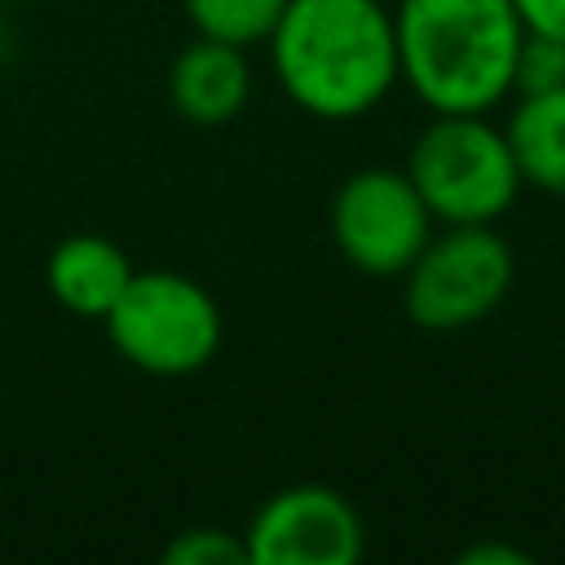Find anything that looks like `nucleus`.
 I'll use <instances>...</instances> for the list:
<instances>
[{"label":"nucleus","instance_id":"nucleus-10","mask_svg":"<svg viewBox=\"0 0 565 565\" xmlns=\"http://www.w3.org/2000/svg\"><path fill=\"white\" fill-rule=\"evenodd\" d=\"M516 172L530 190L565 199V84L547 93H516L503 124Z\"/></svg>","mask_w":565,"mask_h":565},{"label":"nucleus","instance_id":"nucleus-15","mask_svg":"<svg viewBox=\"0 0 565 565\" xmlns=\"http://www.w3.org/2000/svg\"><path fill=\"white\" fill-rule=\"evenodd\" d=\"M459 561H463V565H525L530 552H521V547H512V543H472Z\"/></svg>","mask_w":565,"mask_h":565},{"label":"nucleus","instance_id":"nucleus-1","mask_svg":"<svg viewBox=\"0 0 565 565\" xmlns=\"http://www.w3.org/2000/svg\"><path fill=\"white\" fill-rule=\"evenodd\" d=\"M265 44L291 106L327 124L371 115L397 84L393 13L380 0H287Z\"/></svg>","mask_w":565,"mask_h":565},{"label":"nucleus","instance_id":"nucleus-5","mask_svg":"<svg viewBox=\"0 0 565 565\" xmlns=\"http://www.w3.org/2000/svg\"><path fill=\"white\" fill-rule=\"evenodd\" d=\"M402 309L419 331H468L512 291L516 256L494 225H441L397 274Z\"/></svg>","mask_w":565,"mask_h":565},{"label":"nucleus","instance_id":"nucleus-14","mask_svg":"<svg viewBox=\"0 0 565 565\" xmlns=\"http://www.w3.org/2000/svg\"><path fill=\"white\" fill-rule=\"evenodd\" d=\"M525 31H539V35H556L565 40V0H512Z\"/></svg>","mask_w":565,"mask_h":565},{"label":"nucleus","instance_id":"nucleus-12","mask_svg":"<svg viewBox=\"0 0 565 565\" xmlns=\"http://www.w3.org/2000/svg\"><path fill=\"white\" fill-rule=\"evenodd\" d=\"M163 561L168 565H247V543L243 534H230L221 525H194L163 547Z\"/></svg>","mask_w":565,"mask_h":565},{"label":"nucleus","instance_id":"nucleus-13","mask_svg":"<svg viewBox=\"0 0 565 565\" xmlns=\"http://www.w3.org/2000/svg\"><path fill=\"white\" fill-rule=\"evenodd\" d=\"M561 84H565V40L525 31L521 49H516L512 93H547V88H561Z\"/></svg>","mask_w":565,"mask_h":565},{"label":"nucleus","instance_id":"nucleus-8","mask_svg":"<svg viewBox=\"0 0 565 565\" xmlns=\"http://www.w3.org/2000/svg\"><path fill=\"white\" fill-rule=\"evenodd\" d=\"M168 97L172 110L199 128H221L238 119V110L252 97L247 49L212 35H194L168 66Z\"/></svg>","mask_w":565,"mask_h":565},{"label":"nucleus","instance_id":"nucleus-3","mask_svg":"<svg viewBox=\"0 0 565 565\" xmlns=\"http://www.w3.org/2000/svg\"><path fill=\"white\" fill-rule=\"evenodd\" d=\"M406 177L437 225H499L525 190L503 128L486 115H433L415 137Z\"/></svg>","mask_w":565,"mask_h":565},{"label":"nucleus","instance_id":"nucleus-6","mask_svg":"<svg viewBox=\"0 0 565 565\" xmlns=\"http://www.w3.org/2000/svg\"><path fill=\"white\" fill-rule=\"evenodd\" d=\"M327 221L340 256L371 278H397L437 225L406 168L384 163L349 172L331 194Z\"/></svg>","mask_w":565,"mask_h":565},{"label":"nucleus","instance_id":"nucleus-4","mask_svg":"<svg viewBox=\"0 0 565 565\" xmlns=\"http://www.w3.org/2000/svg\"><path fill=\"white\" fill-rule=\"evenodd\" d=\"M102 327L132 371L159 380L203 371L225 335L216 296L181 269H132Z\"/></svg>","mask_w":565,"mask_h":565},{"label":"nucleus","instance_id":"nucleus-2","mask_svg":"<svg viewBox=\"0 0 565 565\" xmlns=\"http://www.w3.org/2000/svg\"><path fill=\"white\" fill-rule=\"evenodd\" d=\"M397 79L433 110L486 115L512 97L525 22L512 0H402L393 9Z\"/></svg>","mask_w":565,"mask_h":565},{"label":"nucleus","instance_id":"nucleus-9","mask_svg":"<svg viewBox=\"0 0 565 565\" xmlns=\"http://www.w3.org/2000/svg\"><path fill=\"white\" fill-rule=\"evenodd\" d=\"M132 278V260L128 252L106 238V234H66L62 243H53L49 260H44V287L49 296L75 313V318H106L110 305L119 300V291Z\"/></svg>","mask_w":565,"mask_h":565},{"label":"nucleus","instance_id":"nucleus-11","mask_svg":"<svg viewBox=\"0 0 565 565\" xmlns=\"http://www.w3.org/2000/svg\"><path fill=\"white\" fill-rule=\"evenodd\" d=\"M282 4L287 0H181L190 26L199 35H212V40H225L238 49L269 40Z\"/></svg>","mask_w":565,"mask_h":565},{"label":"nucleus","instance_id":"nucleus-7","mask_svg":"<svg viewBox=\"0 0 565 565\" xmlns=\"http://www.w3.org/2000/svg\"><path fill=\"white\" fill-rule=\"evenodd\" d=\"M247 565H353L366 552V525L349 494L322 481L274 490L243 530Z\"/></svg>","mask_w":565,"mask_h":565}]
</instances>
